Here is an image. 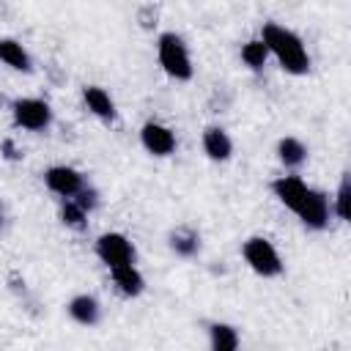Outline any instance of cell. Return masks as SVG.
<instances>
[{"mask_svg": "<svg viewBox=\"0 0 351 351\" xmlns=\"http://www.w3.org/2000/svg\"><path fill=\"white\" fill-rule=\"evenodd\" d=\"M271 192H274L277 200H280L285 208H291L307 228H313V230L326 228V222H329V200H326L324 192L307 186V184H304L302 178H296V176H282V178H277V181L271 184Z\"/></svg>", "mask_w": 351, "mask_h": 351, "instance_id": "1", "label": "cell"}, {"mask_svg": "<svg viewBox=\"0 0 351 351\" xmlns=\"http://www.w3.org/2000/svg\"><path fill=\"white\" fill-rule=\"evenodd\" d=\"M261 41L266 44L269 55L277 58V63L288 71V74H304L310 69V58H307V49L302 44V38L296 33H291L288 27L282 25H263L261 30Z\"/></svg>", "mask_w": 351, "mask_h": 351, "instance_id": "2", "label": "cell"}, {"mask_svg": "<svg viewBox=\"0 0 351 351\" xmlns=\"http://www.w3.org/2000/svg\"><path fill=\"white\" fill-rule=\"evenodd\" d=\"M156 55H159V66L165 69V74H170L173 80H189L192 77V60H189V49L184 44L181 36L176 33H162L159 44H156Z\"/></svg>", "mask_w": 351, "mask_h": 351, "instance_id": "3", "label": "cell"}, {"mask_svg": "<svg viewBox=\"0 0 351 351\" xmlns=\"http://www.w3.org/2000/svg\"><path fill=\"white\" fill-rule=\"evenodd\" d=\"M241 255H244L247 266H250L255 274H261V277H277V274L282 271V261H280L274 244H271L269 239H263V236L247 239L244 247H241Z\"/></svg>", "mask_w": 351, "mask_h": 351, "instance_id": "4", "label": "cell"}, {"mask_svg": "<svg viewBox=\"0 0 351 351\" xmlns=\"http://www.w3.org/2000/svg\"><path fill=\"white\" fill-rule=\"evenodd\" d=\"M11 112H14V123L27 132H41L52 121V110L44 99H16L11 104Z\"/></svg>", "mask_w": 351, "mask_h": 351, "instance_id": "5", "label": "cell"}, {"mask_svg": "<svg viewBox=\"0 0 351 351\" xmlns=\"http://www.w3.org/2000/svg\"><path fill=\"white\" fill-rule=\"evenodd\" d=\"M96 255L107 269L134 261V247L123 233H101L96 241Z\"/></svg>", "mask_w": 351, "mask_h": 351, "instance_id": "6", "label": "cell"}, {"mask_svg": "<svg viewBox=\"0 0 351 351\" xmlns=\"http://www.w3.org/2000/svg\"><path fill=\"white\" fill-rule=\"evenodd\" d=\"M140 143L148 154L154 156H170L176 151V134L173 129H167L165 123H156V121H148L143 123L140 129Z\"/></svg>", "mask_w": 351, "mask_h": 351, "instance_id": "7", "label": "cell"}, {"mask_svg": "<svg viewBox=\"0 0 351 351\" xmlns=\"http://www.w3.org/2000/svg\"><path fill=\"white\" fill-rule=\"evenodd\" d=\"M44 181H47L49 192H55V195H60V197H74V195L85 186L80 170H74V167H69V165H55V167H49V170L44 173Z\"/></svg>", "mask_w": 351, "mask_h": 351, "instance_id": "8", "label": "cell"}, {"mask_svg": "<svg viewBox=\"0 0 351 351\" xmlns=\"http://www.w3.org/2000/svg\"><path fill=\"white\" fill-rule=\"evenodd\" d=\"M203 151H206L208 159L225 162V159H230V154H233V143H230V137H228L225 129L208 126V129L203 132Z\"/></svg>", "mask_w": 351, "mask_h": 351, "instance_id": "9", "label": "cell"}, {"mask_svg": "<svg viewBox=\"0 0 351 351\" xmlns=\"http://www.w3.org/2000/svg\"><path fill=\"white\" fill-rule=\"evenodd\" d=\"M82 101L96 118H101V121H112L115 118V101L110 99V93L104 88H99V85L82 88Z\"/></svg>", "mask_w": 351, "mask_h": 351, "instance_id": "10", "label": "cell"}, {"mask_svg": "<svg viewBox=\"0 0 351 351\" xmlns=\"http://www.w3.org/2000/svg\"><path fill=\"white\" fill-rule=\"evenodd\" d=\"M110 271H112V282L118 285V291L123 296H140L145 291V280H143V274L137 271L134 263H121Z\"/></svg>", "mask_w": 351, "mask_h": 351, "instance_id": "11", "label": "cell"}, {"mask_svg": "<svg viewBox=\"0 0 351 351\" xmlns=\"http://www.w3.org/2000/svg\"><path fill=\"white\" fill-rule=\"evenodd\" d=\"M69 315H71L77 324H82V326H93V324H99L101 307H99V302H96L93 296L80 293V296H74V299L69 302Z\"/></svg>", "mask_w": 351, "mask_h": 351, "instance_id": "12", "label": "cell"}, {"mask_svg": "<svg viewBox=\"0 0 351 351\" xmlns=\"http://www.w3.org/2000/svg\"><path fill=\"white\" fill-rule=\"evenodd\" d=\"M0 60L11 66L14 71H33V60L27 49L14 38H0Z\"/></svg>", "mask_w": 351, "mask_h": 351, "instance_id": "13", "label": "cell"}, {"mask_svg": "<svg viewBox=\"0 0 351 351\" xmlns=\"http://www.w3.org/2000/svg\"><path fill=\"white\" fill-rule=\"evenodd\" d=\"M277 156L285 167H299L304 159H307V148L296 140V137H282L277 143Z\"/></svg>", "mask_w": 351, "mask_h": 351, "instance_id": "14", "label": "cell"}, {"mask_svg": "<svg viewBox=\"0 0 351 351\" xmlns=\"http://www.w3.org/2000/svg\"><path fill=\"white\" fill-rule=\"evenodd\" d=\"M208 337H211V348L214 351H233L239 348V335L230 324H211L208 326Z\"/></svg>", "mask_w": 351, "mask_h": 351, "instance_id": "15", "label": "cell"}, {"mask_svg": "<svg viewBox=\"0 0 351 351\" xmlns=\"http://www.w3.org/2000/svg\"><path fill=\"white\" fill-rule=\"evenodd\" d=\"M170 247H173L176 255H181V258H192V255L197 252V247H200V239H197L195 230H189V228H178V230H173V236H170Z\"/></svg>", "mask_w": 351, "mask_h": 351, "instance_id": "16", "label": "cell"}, {"mask_svg": "<svg viewBox=\"0 0 351 351\" xmlns=\"http://www.w3.org/2000/svg\"><path fill=\"white\" fill-rule=\"evenodd\" d=\"M266 58H269V49H266V44H263L261 38H252V41H247V44L241 47V60H244L252 71L263 69Z\"/></svg>", "mask_w": 351, "mask_h": 351, "instance_id": "17", "label": "cell"}, {"mask_svg": "<svg viewBox=\"0 0 351 351\" xmlns=\"http://www.w3.org/2000/svg\"><path fill=\"white\" fill-rule=\"evenodd\" d=\"M335 214H337V219H343V222L351 219V181H348V176L340 178L337 197H335Z\"/></svg>", "mask_w": 351, "mask_h": 351, "instance_id": "18", "label": "cell"}, {"mask_svg": "<svg viewBox=\"0 0 351 351\" xmlns=\"http://www.w3.org/2000/svg\"><path fill=\"white\" fill-rule=\"evenodd\" d=\"M60 219H63L69 228H82V225H85V211H82L71 197H66V203H63V208H60Z\"/></svg>", "mask_w": 351, "mask_h": 351, "instance_id": "19", "label": "cell"}, {"mask_svg": "<svg viewBox=\"0 0 351 351\" xmlns=\"http://www.w3.org/2000/svg\"><path fill=\"white\" fill-rule=\"evenodd\" d=\"M71 200H74V203L88 214V211H93V208H96V189H85V186H82Z\"/></svg>", "mask_w": 351, "mask_h": 351, "instance_id": "20", "label": "cell"}, {"mask_svg": "<svg viewBox=\"0 0 351 351\" xmlns=\"http://www.w3.org/2000/svg\"><path fill=\"white\" fill-rule=\"evenodd\" d=\"M0 222H3V211H0Z\"/></svg>", "mask_w": 351, "mask_h": 351, "instance_id": "21", "label": "cell"}]
</instances>
